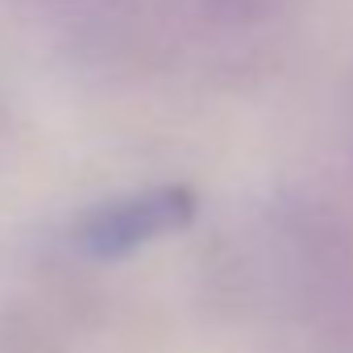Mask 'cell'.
<instances>
[{
	"label": "cell",
	"mask_w": 353,
	"mask_h": 353,
	"mask_svg": "<svg viewBox=\"0 0 353 353\" xmlns=\"http://www.w3.org/2000/svg\"><path fill=\"white\" fill-rule=\"evenodd\" d=\"M196 216V196L188 188H150L92 208L79 225V250L88 258L112 262L158 237L179 233Z\"/></svg>",
	"instance_id": "6da1fadb"
}]
</instances>
